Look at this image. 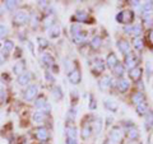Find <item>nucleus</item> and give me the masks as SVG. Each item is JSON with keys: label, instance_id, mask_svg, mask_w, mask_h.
Returning a JSON list of instances; mask_svg holds the SVG:
<instances>
[{"label": "nucleus", "instance_id": "f257e3e1", "mask_svg": "<svg viewBox=\"0 0 153 144\" xmlns=\"http://www.w3.org/2000/svg\"><path fill=\"white\" fill-rule=\"evenodd\" d=\"M116 21L119 23H123V24H130L134 21V13L131 10H124L120 12L116 16Z\"/></svg>", "mask_w": 153, "mask_h": 144}, {"label": "nucleus", "instance_id": "f03ea898", "mask_svg": "<svg viewBox=\"0 0 153 144\" xmlns=\"http://www.w3.org/2000/svg\"><path fill=\"white\" fill-rule=\"evenodd\" d=\"M28 13L25 12V10H19L17 12L16 14H14V18H13V22H14V24H18V26H22V24H25V23L28 22Z\"/></svg>", "mask_w": 153, "mask_h": 144}, {"label": "nucleus", "instance_id": "7ed1b4c3", "mask_svg": "<svg viewBox=\"0 0 153 144\" xmlns=\"http://www.w3.org/2000/svg\"><path fill=\"white\" fill-rule=\"evenodd\" d=\"M38 92V87L36 84H31V85H28V87L26 88L25 91V93H23V97H25V99L27 101H31L36 97V94Z\"/></svg>", "mask_w": 153, "mask_h": 144}, {"label": "nucleus", "instance_id": "20e7f679", "mask_svg": "<svg viewBox=\"0 0 153 144\" xmlns=\"http://www.w3.org/2000/svg\"><path fill=\"white\" fill-rule=\"evenodd\" d=\"M137 64H138V59H137V56L134 54H131V52H130V54L125 55V66L129 70L137 68Z\"/></svg>", "mask_w": 153, "mask_h": 144}, {"label": "nucleus", "instance_id": "39448f33", "mask_svg": "<svg viewBox=\"0 0 153 144\" xmlns=\"http://www.w3.org/2000/svg\"><path fill=\"white\" fill-rule=\"evenodd\" d=\"M36 138L38 139V140H49L50 139V133L49 130H47L46 128H37L36 129Z\"/></svg>", "mask_w": 153, "mask_h": 144}, {"label": "nucleus", "instance_id": "423d86ee", "mask_svg": "<svg viewBox=\"0 0 153 144\" xmlns=\"http://www.w3.org/2000/svg\"><path fill=\"white\" fill-rule=\"evenodd\" d=\"M105 70V63L101 59H94L92 64V71L94 74H101Z\"/></svg>", "mask_w": 153, "mask_h": 144}, {"label": "nucleus", "instance_id": "0eeeda50", "mask_svg": "<svg viewBox=\"0 0 153 144\" xmlns=\"http://www.w3.org/2000/svg\"><path fill=\"white\" fill-rule=\"evenodd\" d=\"M121 138H123V133H121V130H120V128L115 126L112 130H111V133H110V139L117 144V143L121 142Z\"/></svg>", "mask_w": 153, "mask_h": 144}, {"label": "nucleus", "instance_id": "6e6552de", "mask_svg": "<svg viewBox=\"0 0 153 144\" xmlns=\"http://www.w3.org/2000/svg\"><path fill=\"white\" fill-rule=\"evenodd\" d=\"M68 78L73 84H78L80 82V79H82V75H80V71L78 69H73L71 71H69Z\"/></svg>", "mask_w": 153, "mask_h": 144}, {"label": "nucleus", "instance_id": "1a4fd4ad", "mask_svg": "<svg viewBox=\"0 0 153 144\" xmlns=\"http://www.w3.org/2000/svg\"><path fill=\"white\" fill-rule=\"evenodd\" d=\"M117 47H119V50H120L124 55L130 54V45H129L128 41H125V40L117 41Z\"/></svg>", "mask_w": 153, "mask_h": 144}, {"label": "nucleus", "instance_id": "9d476101", "mask_svg": "<svg viewBox=\"0 0 153 144\" xmlns=\"http://www.w3.org/2000/svg\"><path fill=\"white\" fill-rule=\"evenodd\" d=\"M126 135H128V138L130 139V140H137V139L139 138V130L137 129L135 125H133L126 130Z\"/></svg>", "mask_w": 153, "mask_h": 144}, {"label": "nucleus", "instance_id": "9b49d317", "mask_svg": "<svg viewBox=\"0 0 153 144\" xmlns=\"http://www.w3.org/2000/svg\"><path fill=\"white\" fill-rule=\"evenodd\" d=\"M36 108H38L40 111H42V110H50V106L49 103H47V101L44 98V97H40L36 99V103H35Z\"/></svg>", "mask_w": 153, "mask_h": 144}, {"label": "nucleus", "instance_id": "f8f14e48", "mask_svg": "<svg viewBox=\"0 0 153 144\" xmlns=\"http://www.w3.org/2000/svg\"><path fill=\"white\" fill-rule=\"evenodd\" d=\"M129 85H130V83L128 82V79H125V78H120V79L117 80L116 87H117V89L120 91V92H126V91L129 89Z\"/></svg>", "mask_w": 153, "mask_h": 144}, {"label": "nucleus", "instance_id": "ddd939ff", "mask_svg": "<svg viewBox=\"0 0 153 144\" xmlns=\"http://www.w3.org/2000/svg\"><path fill=\"white\" fill-rule=\"evenodd\" d=\"M131 102H133V105H135V106H138V105H140V103H143V102H146L144 94L140 93V92L134 93V94L131 96Z\"/></svg>", "mask_w": 153, "mask_h": 144}, {"label": "nucleus", "instance_id": "4468645a", "mask_svg": "<svg viewBox=\"0 0 153 144\" xmlns=\"http://www.w3.org/2000/svg\"><path fill=\"white\" fill-rule=\"evenodd\" d=\"M106 64L108 68H115L117 64H119V60H117V56L115 55V54H108L107 55V59H106Z\"/></svg>", "mask_w": 153, "mask_h": 144}, {"label": "nucleus", "instance_id": "2eb2a0df", "mask_svg": "<svg viewBox=\"0 0 153 144\" xmlns=\"http://www.w3.org/2000/svg\"><path fill=\"white\" fill-rule=\"evenodd\" d=\"M73 19H75L76 22H87V19H88V13H87V12L79 10V12H76V13L74 14Z\"/></svg>", "mask_w": 153, "mask_h": 144}, {"label": "nucleus", "instance_id": "dca6fc26", "mask_svg": "<svg viewBox=\"0 0 153 144\" xmlns=\"http://www.w3.org/2000/svg\"><path fill=\"white\" fill-rule=\"evenodd\" d=\"M30 80H31V73H23L18 76V83L21 84V85H26L30 83Z\"/></svg>", "mask_w": 153, "mask_h": 144}, {"label": "nucleus", "instance_id": "f3484780", "mask_svg": "<svg viewBox=\"0 0 153 144\" xmlns=\"http://www.w3.org/2000/svg\"><path fill=\"white\" fill-rule=\"evenodd\" d=\"M129 75H130V78L133 80H139L140 76H142V69L139 68V66H137V68H134V69L130 70Z\"/></svg>", "mask_w": 153, "mask_h": 144}, {"label": "nucleus", "instance_id": "a211bd4d", "mask_svg": "<svg viewBox=\"0 0 153 144\" xmlns=\"http://www.w3.org/2000/svg\"><path fill=\"white\" fill-rule=\"evenodd\" d=\"M110 83H111V78L108 75H103L101 79H100V88L101 89H107L110 87Z\"/></svg>", "mask_w": 153, "mask_h": 144}, {"label": "nucleus", "instance_id": "6ab92c4d", "mask_svg": "<svg viewBox=\"0 0 153 144\" xmlns=\"http://www.w3.org/2000/svg\"><path fill=\"white\" fill-rule=\"evenodd\" d=\"M153 128V112L148 111L146 114V129L147 130H151Z\"/></svg>", "mask_w": 153, "mask_h": 144}, {"label": "nucleus", "instance_id": "aec40b11", "mask_svg": "<svg viewBox=\"0 0 153 144\" xmlns=\"http://www.w3.org/2000/svg\"><path fill=\"white\" fill-rule=\"evenodd\" d=\"M91 134H92V128H91L89 124H84L83 128H82V138L87 139L91 137Z\"/></svg>", "mask_w": 153, "mask_h": 144}, {"label": "nucleus", "instance_id": "412c9836", "mask_svg": "<svg viewBox=\"0 0 153 144\" xmlns=\"http://www.w3.org/2000/svg\"><path fill=\"white\" fill-rule=\"evenodd\" d=\"M85 38H87V33L85 32H79L78 35H75V36H73V40H74V42L75 44H83V42L85 41Z\"/></svg>", "mask_w": 153, "mask_h": 144}, {"label": "nucleus", "instance_id": "4be33fe9", "mask_svg": "<svg viewBox=\"0 0 153 144\" xmlns=\"http://www.w3.org/2000/svg\"><path fill=\"white\" fill-rule=\"evenodd\" d=\"M42 61L49 66V68H51V66H54L55 64V60H54V57H52L50 54H44V56H42Z\"/></svg>", "mask_w": 153, "mask_h": 144}, {"label": "nucleus", "instance_id": "5701e85b", "mask_svg": "<svg viewBox=\"0 0 153 144\" xmlns=\"http://www.w3.org/2000/svg\"><path fill=\"white\" fill-rule=\"evenodd\" d=\"M33 121L37 122V124H41L45 121V114L42 111H37L33 114Z\"/></svg>", "mask_w": 153, "mask_h": 144}, {"label": "nucleus", "instance_id": "b1692460", "mask_svg": "<svg viewBox=\"0 0 153 144\" xmlns=\"http://www.w3.org/2000/svg\"><path fill=\"white\" fill-rule=\"evenodd\" d=\"M137 112H138V115H140V116L146 115L148 112V105H147V102H143L140 105H138V106H137Z\"/></svg>", "mask_w": 153, "mask_h": 144}, {"label": "nucleus", "instance_id": "393cba45", "mask_svg": "<svg viewBox=\"0 0 153 144\" xmlns=\"http://www.w3.org/2000/svg\"><path fill=\"white\" fill-rule=\"evenodd\" d=\"M101 44H102V40H101V37L100 36H94L92 38V41H91V46H92L94 50L100 49V47H101Z\"/></svg>", "mask_w": 153, "mask_h": 144}, {"label": "nucleus", "instance_id": "a878e982", "mask_svg": "<svg viewBox=\"0 0 153 144\" xmlns=\"http://www.w3.org/2000/svg\"><path fill=\"white\" fill-rule=\"evenodd\" d=\"M105 107H106L107 110H110V111H112V112H116L117 111V105L112 102V101H110V99H105Z\"/></svg>", "mask_w": 153, "mask_h": 144}, {"label": "nucleus", "instance_id": "bb28decb", "mask_svg": "<svg viewBox=\"0 0 153 144\" xmlns=\"http://www.w3.org/2000/svg\"><path fill=\"white\" fill-rule=\"evenodd\" d=\"M133 45H134V47H135L138 51H142L143 47H144V45H143V41H142L140 37H135V38H134V40H133Z\"/></svg>", "mask_w": 153, "mask_h": 144}, {"label": "nucleus", "instance_id": "cd10ccee", "mask_svg": "<svg viewBox=\"0 0 153 144\" xmlns=\"http://www.w3.org/2000/svg\"><path fill=\"white\" fill-rule=\"evenodd\" d=\"M49 35H50V37H57V36L60 35L59 27H57L56 24H52V26L49 28Z\"/></svg>", "mask_w": 153, "mask_h": 144}, {"label": "nucleus", "instance_id": "c85d7f7f", "mask_svg": "<svg viewBox=\"0 0 153 144\" xmlns=\"http://www.w3.org/2000/svg\"><path fill=\"white\" fill-rule=\"evenodd\" d=\"M125 32L128 33H134V35H140V32H142V27L140 26H134L131 28H125Z\"/></svg>", "mask_w": 153, "mask_h": 144}, {"label": "nucleus", "instance_id": "c756f323", "mask_svg": "<svg viewBox=\"0 0 153 144\" xmlns=\"http://www.w3.org/2000/svg\"><path fill=\"white\" fill-rule=\"evenodd\" d=\"M23 69H25V65H23V63H18V64H16V66L13 68V70H14V73L16 74H23Z\"/></svg>", "mask_w": 153, "mask_h": 144}, {"label": "nucleus", "instance_id": "7c9ffc66", "mask_svg": "<svg viewBox=\"0 0 153 144\" xmlns=\"http://www.w3.org/2000/svg\"><path fill=\"white\" fill-rule=\"evenodd\" d=\"M75 135H76V129L74 126H69L68 129H66V137L75 139Z\"/></svg>", "mask_w": 153, "mask_h": 144}, {"label": "nucleus", "instance_id": "2f4dec72", "mask_svg": "<svg viewBox=\"0 0 153 144\" xmlns=\"http://www.w3.org/2000/svg\"><path fill=\"white\" fill-rule=\"evenodd\" d=\"M114 71H115V74H116V75L123 76V74H124V66H123L120 63H119V64L114 68Z\"/></svg>", "mask_w": 153, "mask_h": 144}, {"label": "nucleus", "instance_id": "473e14b6", "mask_svg": "<svg viewBox=\"0 0 153 144\" xmlns=\"http://www.w3.org/2000/svg\"><path fill=\"white\" fill-rule=\"evenodd\" d=\"M52 93H54V97L56 98V99H60L61 97H63V93H61V89H60V87H56L54 88V91H52Z\"/></svg>", "mask_w": 153, "mask_h": 144}, {"label": "nucleus", "instance_id": "72a5a7b5", "mask_svg": "<svg viewBox=\"0 0 153 144\" xmlns=\"http://www.w3.org/2000/svg\"><path fill=\"white\" fill-rule=\"evenodd\" d=\"M79 32H82V31H80V26L76 24V23H74V24L71 26V35L75 36V35H78Z\"/></svg>", "mask_w": 153, "mask_h": 144}, {"label": "nucleus", "instance_id": "f704fd0d", "mask_svg": "<svg viewBox=\"0 0 153 144\" xmlns=\"http://www.w3.org/2000/svg\"><path fill=\"white\" fill-rule=\"evenodd\" d=\"M143 19H144V23H151V21H152V14H151V12H144L143 13Z\"/></svg>", "mask_w": 153, "mask_h": 144}, {"label": "nucleus", "instance_id": "c9c22d12", "mask_svg": "<svg viewBox=\"0 0 153 144\" xmlns=\"http://www.w3.org/2000/svg\"><path fill=\"white\" fill-rule=\"evenodd\" d=\"M18 5L17 1H5V4H4V7H5L7 9H9V10H12V9H14Z\"/></svg>", "mask_w": 153, "mask_h": 144}, {"label": "nucleus", "instance_id": "e433bc0d", "mask_svg": "<svg viewBox=\"0 0 153 144\" xmlns=\"http://www.w3.org/2000/svg\"><path fill=\"white\" fill-rule=\"evenodd\" d=\"M13 47H14V45H13V42H12V41H5V44H4V50H5L7 52L10 51Z\"/></svg>", "mask_w": 153, "mask_h": 144}, {"label": "nucleus", "instance_id": "4c0bfd02", "mask_svg": "<svg viewBox=\"0 0 153 144\" xmlns=\"http://www.w3.org/2000/svg\"><path fill=\"white\" fill-rule=\"evenodd\" d=\"M37 41H38V44H40V47H47V45H49V42H47L45 38H42V37H40Z\"/></svg>", "mask_w": 153, "mask_h": 144}, {"label": "nucleus", "instance_id": "58836bf2", "mask_svg": "<svg viewBox=\"0 0 153 144\" xmlns=\"http://www.w3.org/2000/svg\"><path fill=\"white\" fill-rule=\"evenodd\" d=\"M152 7H153V1H147L146 4H144V10L147 12H149L151 10V9H152Z\"/></svg>", "mask_w": 153, "mask_h": 144}, {"label": "nucleus", "instance_id": "ea45409f", "mask_svg": "<svg viewBox=\"0 0 153 144\" xmlns=\"http://www.w3.org/2000/svg\"><path fill=\"white\" fill-rule=\"evenodd\" d=\"M66 144H76V139L66 137Z\"/></svg>", "mask_w": 153, "mask_h": 144}, {"label": "nucleus", "instance_id": "a19ab883", "mask_svg": "<svg viewBox=\"0 0 153 144\" xmlns=\"http://www.w3.org/2000/svg\"><path fill=\"white\" fill-rule=\"evenodd\" d=\"M5 35H7V28L4 26H0V37L5 36Z\"/></svg>", "mask_w": 153, "mask_h": 144}, {"label": "nucleus", "instance_id": "79ce46f5", "mask_svg": "<svg viewBox=\"0 0 153 144\" xmlns=\"http://www.w3.org/2000/svg\"><path fill=\"white\" fill-rule=\"evenodd\" d=\"M91 108H96V105H94V102H93V96H91V106H89Z\"/></svg>", "mask_w": 153, "mask_h": 144}, {"label": "nucleus", "instance_id": "37998d69", "mask_svg": "<svg viewBox=\"0 0 153 144\" xmlns=\"http://www.w3.org/2000/svg\"><path fill=\"white\" fill-rule=\"evenodd\" d=\"M148 40H149L151 42H153V28H152L151 32H149V36H148Z\"/></svg>", "mask_w": 153, "mask_h": 144}, {"label": "nucleus", "instance_id": "c03bdc74", "mask_svg": "<svg viewBox=\"0 0 153 144\" xmlns=\"http://www.w3.org/2000/svg\"><path fill=\"white\" fill-rule=\"evenodd\" d=\"M103 144H116V143H115V142H112V140H111V139H110V138H108V139H106V140H105V142H103Z\"/></svg>", "mask_w": 153, "mask_h": 144}, {"label": "nucleus", "instance_id": "a18cd8bd", "mask_svg": "<svg viewBox=\"0 0 153 144\" xmlns=\"http://www.w3.org/2000/svg\"><path fill=\"white\" fill-rule=\"evenodd\" d=\"M130 3H131V5H134V7H137V5L139 7V1H130Z\"/></svg>", "mask_w": 153, "mask_h": 144}, {"label": "nucleus", "instance_id": "49530a36", "mask_svg": "<svg viewBox=\"0 0 153 144\" xmlns=\"http://www.w3.org/2000/svg\"><path fill=\"white\" fill-rule=\"evenodd\" d=\"M4 94V92H3V89H0V97H1V96Z\"/></svg>", "mask_w": 153, "mask_h": 144}]
</instances>
